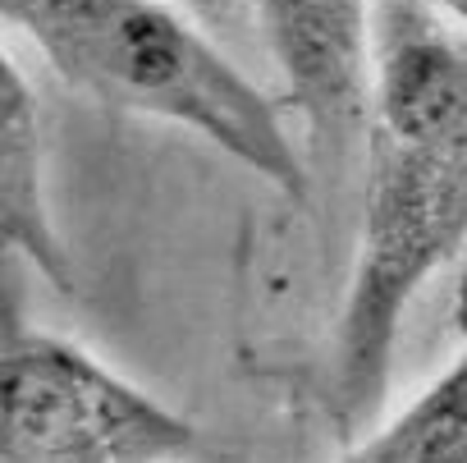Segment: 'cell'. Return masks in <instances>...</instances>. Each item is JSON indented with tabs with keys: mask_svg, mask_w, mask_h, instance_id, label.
Returning a JSON list of instances; mask_svg holds the SVG:
<instances>
[{
	"mask_svg": "<svg viewBox=\"0 0 467 463\" xmlns=\"http://www.w3.org/2000/svg\"><path fill=\"white\" fill-rule=\"evenodd\" d=\"M335 463H467V340L431 376V385L353 436Z\"/></svg>",
	"mask_w": 467,
	"mask_h": 463,
	"instance_id": "6",
	"label": "cell"
},
{
	"mask_svg": "<svg viewBox=\"0 0 467 463\" xmlns=\"http://www.w3.org/2000/svg\"><path fill=\"white\" fill-rule=\"evenodd\" d=\"M0 19L78 97L174 124L275 193L307 197L280 106L170 0H0Z\"/></svg>",
	"mask_w": 467,
	"mask_h": 463,
	"instance_id": "2",
	"label": "cell"
},
{
	"mask_svg": "<svg viewBox=\"0 0 467 463\" xmlns=\"http://www.w3.org/2000/svg\"><path fill=\"white\" fill-rule=\"evenodd\" d=\"M197 426L83 344L28 326L0 331V463H183Z\"/></svg>",
	"mask_w": 467,
	"mask_h": 463,
	"instance_id": "3",
	"label": "cell"
},
{
	"mask_svg": "<svg viewBox=\"0 0 467 463\" xmlns=\"http://www.w3.org/2000/svg\"><path fill=\"white\" fill-rule=\"evenodd\" d=\"M417 5H426L435 19H444V24L467 33V0H417Z\"/></svg>",
	"mask_w": 467,
	"mask_h": 463,
	"instance_id": "7",
	"label": "cell"
},
{
	"mask_svg": "<svg viewBox=\"0 0 467 463\" xmlns=\"http://www.w3.org/2000/svg\"><path fill=\"white\" fill-rule=\"evenodd\" d=\"M467 248V33L380 0L362 124V211L326 353V408L353 440L380 422L417 294Z\"/></svg>",
	"mask_w": 467,
	"mask_h": 463,
	"instance_id": "1",
	"label": "cell"
},
{
	"mask_svg": "<svg viewBox=\"0 0 467 463\" xmlns=\"http://www.w3.org/2000/svg\"><path fill=\"white\" fill-rule=\"evenodd\" d=\"M0 239L42 280L74 289V267L47 197V133L42 106L15 60L0 65Z\"/></svg>",
	"mask_w": 467,
	"mask_h": 463,
	"instance_id": "5",
	"label": "cell"
},
{
	"mask_svg": "<svg viewBox=\"0 0 467 463\" xmlns=\"http://www.w3.org/2000/svg\"><path fill=\"white\" fill-rule=\"evenodd\" d=\"M289 106L326 152L367 124L380 0H248Z\"/></svg>",
	"mask_w": 467,
	"mask_h": 463,
	"instance_id": "4",
	"label": "cell"
}]
</instances>
